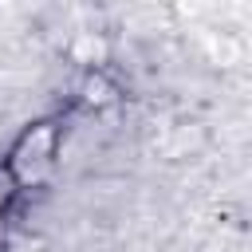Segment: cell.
I'll list each match as a JSON object with an SVG mask.
<instances>
[{
	"label": "cell",
	"mask_w": 252,
	"mask_h": 252,
	"mask_svg": "<svg viewBox=\"0 0 252 252\" xmlns=\"http://www.w3.org/2000/svg\"><path fill=\"white\" fill-rule=\"evenodd\" d=\"M59 150H63V122L59 118H35L28 122L16 142L8 146V158L0 161L8 169V177L16 181V189H39L51 181L55 165H59Z\"/></svg>",
	"instance_id": "1"
},
{
	"label": "cell",
	"mask_w": 252,
	"mask_h": 252,
	"mask_svg": "<svg viewBox=\"0 0 252 252\" xmlns=\"http://www.w3.org/2000/svg\"><path fill=\"white\" fill-rule=\"evenodd\" d=\"M16 197H20V189H16V181L8 177V169L0 165V217L12 209V201H16Z\"/></svg>",
	"instance_id": "5"
},
{
	"label": "cell",
	"mask_w": 252,
	"mask_h": 252,
	"mask_svg": "<svg viewBox=\"0 0 252 252\" xmlns=\"http://www.w3.org/2000/svg\"><path fill=\"white\" fill-rule=\"evenodd\" d=\"M75 98H79V106L83 110H110V106H118V98H122V87L106 75V67H94V71H79V83H75Z\"/></svg>",
	"instance_id": "2"
},
{
	"label": "cell",
	"mask_w": 252,
	"mask_h": 252,
	"mask_svg": "<svg viewBox=\"0 0 252 252\" xmlns=\"http://www.w3.org/2000/svg\"><path fill=\"white\" fill-rule=\"evenodd\" d=\"M67 51H71V63H79V71H94V67H102L106 55H110V47H106V39H102L98 32H79Z\"/></svg>",
	"instance_id": "3"
},
{
	"label": "cell",
	"mask_w": 252,
	"mask_h": 252,
	"mask_svg": "<svg viewBox=\"0 0 252 252\" xmlns=\"http://www.w3.org/2000/svg\"><path fill=\"white\" fill-rule=\"evenodd\" d=\"M4 252H47V248H43V240H39V236H32V232H20V228H16V232H8V236H4Z\"/></svg>",
	"instance_id": "4"
}]
</instances>
